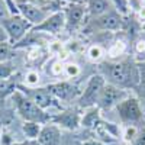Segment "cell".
I'll return each instance as SVG.
<instances>
[{
  "instance_id": "cell-27",
  "label": "cell",
  "mask_w": 145,
  "mask_h": 145,
  "mask_svg": "<svg viewBox=\"0 0 145 145\" xmlns=\"http://www.w3.org/2000/svg\"><path fill=\"white\" fill-rule=\"evenodd\" d=\"M48 50H50V52L52 54V55H59L64 50H65V45L63 44V42H58V41H55V42H50V46H48Z\"/></svg>"
},
{
  "instance_id": "cell-8",
  "label": "cell",
  "mask_w": 145,
  "mask_h": 145,
  "mask_svg": "<svg viewBox=\"0 0 145 145\" xmlns=\"http://www.w3.org/2000/svg\"><path fill=\"white\" fill-rule=\"evenodd\" d=\"M31 31L33 32H41V33H48V35H58L65 31V15L63 10L50 13L42 23L33 26Z\"/></svg>"
},
{
  "instance_id": "cell-14",
  "label": "cell",
  "mask_w": 145,
  "mask_h": 145,
  "mask_svg": "<svg viewBox=\"0 0 145 145\" xmlns=\"http://www.w3.org/2000/svg\"><path fill=\"white\" fill-rule=\"evenodd\" d=\"M110 0H87L89 13L93 18H99L110 10Z\"/></svg>"
},
{
  "instance_id": "cell-24",
  "label": "cell",
  "mask_w": 145,
  "mask_h": 145,
  "mask_svg": "<svg viewBox=\"0 0 145 145\" xmlns=\"http://www.w3.org/2000/svg\"><path fill=\"white\" fill-rule=\"evenodd\" d=\"M64 74L68 77V78H74L80 74V67L78 64L76 63H67L64 64Z\"/></svg>"
},
{
  "instance_id": "cell-5",
  "label": "cell",
  "mask_w": 145,
  "mask_h": 145,
  "mask_svg": "<svg viewBox=\"0 0 145 145\" xmlns=\"http://www.w3.org/2000/svg\"><path fill=\"white\" fill-rule=\"evenodd\" d=\"M128 96L129 94H128L126 90L120 89L118 86H113L110 83H106L100 96H99V99H97V105H99V107L109 110V109H112V107H116L123 99H126Z\"/></svg>"
},
{
  "instance_id": "cell-34",
  "label": "cell",
  "mask_w": 145,
  "mask_h": 145,
  "mask_svg": "<svg viewBox=\"0 0 145 145\" xmlns=\"http://www.w3.org/2000/svg\"><path fill=\"white\" fill-rule=\"evenodd\" d=\"M2 138H3V132H2V129H0V145H2Z\"/></svg>"
},
{
  "instance_id": "cell-3",
  "label": "cell",
  "mask_w": 145,
  "mask_h": 145,
  "mask_svg": "<svg viewBox=\"0 0 145 145\" xmlns=\"http://www.w3.org/2000/svg\"><path fill=\"white\" fill-rule=\"evenodd\" d=\"M13 100L18 113L26 120V122H44L45 120V113L42 109L36 105L32 99L26 97L25 94H22L19 91L13 93Z\"/></svg>"
},
{
  "instance_id": "cell-13",
  "label": "cell",
  "mask_w": 145,
  "mask_h": 145,
  "mask_svg": "<svg viewBox=\"0 0 145 145\" xmlns=\"http://www.w3.org/2000/svg\"><path fill=\"white\" fill-rule=\"evenodd\" d=\"M46 90L50 91L51 94L57 96L58 99H63V100H67L70 99L72 93H74V86H71L70 83H55V84H51V86H48Z\"/></svg>"
},
{
  "instance_id": "cell-4",
  "label": "cell",
  "mask_w": 145,
  "mask_h": 145,
  "mask_svg": "<svg viewBox=\"0 0 145 145\" xmlns=\"http://www.w3.org/2000/svg\"><path fill=\"white\" fill-rule=\"evenodd\" d=\"M118 115L125 125H135L142 119V109L137 97L128 96L116 106Z\"/></svg>"
},
{
  "instance_id": "cell-10",
  "label": "cell",
  "mask_w": 145,
  "mask_h": 145,
  "mask_svg": "<svg viewBox=\"0 0 145 145\" xmlns=\"http://www.w3.org/2000/svg\"><path fill=\"white\" fill-rule=\"evenodd\" d=\"M123 25V20L122 16H120L118 12H110L109 10L107 13L99 16V18H94V26H97L102 31H112L116 32L119 29H122Z\"/></svg>"
},
{
  "instance_id": "cell-22",
  "label": "cell",
  "mask_w": 145,
  "mask_h": 145,
  "mask_svg": "<svg viewBox=\"0 0 145 145\" xmlns=\"http://www.w3.org/2000/svg\"><path fill=\"white\" fill-rule=\"evenodd\" d=\"M39 81H41V76H39L38 71L31 70V71H28L26 74H25V84H26L28 87H35V86H38Z\"/></svg>"
},
{
  "instance_id": "cell-33",
  "label": "cell",
  "mask_w": 145,
  "mask_h": 145,
  "mask_svg": "<svg viewBox=\"0 0 145 145\" xmlns=\"http://www.w3.org/2000/svg\"><path fill=\"white\" fill-rule=\"evenodd\" d=\"M139 9H145V0H139Z\"/></svg>"
},
{
  "instance_id": "cell-11",
  "label": "cell",
  "mask_w": 145,
  "mask_h": 145,
  "mask_svg": "<svg viewBox=\"0 0 145 145\" xmlns=\"http://www.w3.org/2000/svg\"><path fill=\"white\" fill-rule=\"evenodd\" d=\"M61 141V131L57 125H45L41 128L38 142L41 145H58Z\"/></svg>"
},
{
  "instance_id": "cell-2",
  "label": "cell",
  "mask_w": 145,
  "mask_h": 145,
  "mask_svg": "<svg viewBox=\"0 0 145 145\" xmlns=\"http://www.w3.org/2000/svg\"><path fill=\"white\" fill-rule=\"evenodd\" d=\"M0 25L6 31L9 42L13 45H16L19 41H22L26 36V33L33 28L32 23H29L20 15H9L6 19L0 22Z\"/></svg>"
},
{
  "instance_id": "cell-1",
  "label": "cell",
  "mask_w": 145,
  "mask_h": 145,
  "mask_svg": "<svg viewBox=\"0 0 145 145\" xmlns=\"http://www.w3.org/2000/svg\"><path fill=\"white\" fill-rule=\"evenodd\" d=\"M105 72L110 84L118 86L120 89L137 86L139 83L138 65L129 61H116L105 64Z\"/></svg>"
},
{
  "instance_id": "cell-37",
  "label": "cell",
  "mask_w": 145,
  "mask_h": 145,
  "mask_svg": "<svg viewBox=\"0 0 145 145\" xmlns=\"http://www.w3.org/2000/svg\"><path fill=\"white\" fill-rule=\"evenodd\" d=\"M15 2H16V0H15Z\"/></svg>"
},
{
  "instance_id": "cell-26",
  "label": "cell",
  "mask_w": 145,
  "mask_h": 145,
  "mask_svg": "<svg viewBox=\"0 0 145 145\" xmlns=\"http://www.w3.org/2000/svg\"><path fill=\"white\" fill-rule=\"evenodd\" d=\"M13 74V67H12L7 61L0 63V80H6Z\"/></svg>"
},
{
  "instance_id": "cell-16",
  "label": "cell",
  "mask_w": 145,
  "mask_h": 145,
  "mask_svg": "<svg viewBox=\"0 0 145 145\" xmlns=\"http://www.w3.org/2000/svg\"><path fill=\"white\" fill-rule=\"evenodd\" d=\"M126 51V42L122 41V39H116L112 42V45L109 46L107 50V57L112 58V59H116L119 57H122Z\"/></svg>"
},
{
  "instance_id": "cell-29",
  "label": "cell",
  "mask_w": 145,
  "mask_h": 145,
  "mask_svg": "<svg viewBox=\"0 0 145 145\" xmlns=\"http://www.w3.org/2000/svg\"><path fill=\"white\" fill-rule=\"evenodd\" d=\"M135 51H137V54H139V55L145 54V39H144V38L137 39V42H135Z\"/></svg>"
},
{
  "instance_id": "cell-36",
  "label": "cell",
  "mask_w": 145,
  "mask_h": 145,
  "mask_svg": "<svg viewBox=\"0 0 145 145\" xmlns=\"http://www.w3.org/2000/svg\"><path fill=\"white\" fill-rule=\"evenodd\" d=\"M129 5H131V0H129Z\"/></svg>"
},
{
  "instance_id": "cell-30",
  "label": "cell",
  "mask_w": 145,
  "mask_h": 145,
  "mask_svg": "<svg viewBox=\"0 0 145 145\" xmlns=\"http://www.w3.org/2000/svg\"><path fill=\"white\" fill-rule=\"evenodd\" d=\"M138 72H139V81H145V61L138 64Z\"/></svg>"
},
{
  "instance_id": "cell-35",
  "label": "cell",
  "mask_w": 145,
  "mask_h": 145,
  "mask_svg": "<svg viewBox=\"0 0 145 145\" xmlns=\"http://www.w3.org/2000/svg\"><path fill=\"white\" fill-rule=\"evenodd\" d=\"M141 28H142V31L145 32V20H144V23H142V26H141Z\"/></svg>"
},
{
  "instance_id": "cell-25",
  "label": "cell",
  "mask_w": 145,
  "mask_h": 145,
  "mask_svg": "<svg viewBox=\"0 0 145 145\" xmlns=\"http://www.w3.org/2000/svg\"><path fill=\"white\" fill-rule=\"evenodd\" d=\"M50 71H51V74L54 77H59L61 74H64V63L59 61L58 58H55L54 61H52V64H51Z\"/></svg>"
},
{
  "instance_id": "cell-31",
  "label": "cell",
  "mask_w": 145,
  "mask_h": 145,
  "mask_svg": "<svg viewBox=\"0 0 145 145\" xmlns=\"http://www.w3.org/2000/svg\"><path fill=\"white\" fill-rule=\"evenodd\" d=\"M12 145H41L38 141H35V139H26V141H23V142H18V144H12Z\"/></svg>"
},
{
  "instance_id": "cell-32",
  "label": "cell",
  "mask_w": 145,
  "mask_h": 145,
  "mask_svg": "<svg viewBox=\"0 0 145 145\" xmlns=\"http://www.w3.org/2000/svg\"><path fill=\"white\" fill-rule=\"evenodd\" d=\"M83 145H105V144L100 141H96V139H89V141H84Z\"/></svg>"
},
{
  "instance_id": "cell-28",
  "label": "cell",
  "mask_w": 145,
  "mask_h": 145,
  "mask_svg": "<svg viewBox=\"0 0 145 145\" xmlns=\"http://www.w3.org/2000/svg\"><path fill=\"white\" fill-rule=\"evenodd\" d=\"M42 55V51L39 46H31L29 48V52H28V59L33 61V59H38L39 57Z\"/></svg>"
},
{
  "instance_id": "cell-15",
  "label": "cell",
  "mask_w": 145,
  "mask_h": 145,
  "mask_svg": "<svg viewBox=\"0 0 145 145\" xmlns=\"http://www.w3.org/2000/svg\"><path fill=\"white\" fill-rule=\"evenodd\" d=\"M31 96H32V100L38 105L41 109L50 107L51 103H52V97H51L52 94L48 91L46 89H33Z\"/></svg>"
},
{
  "instance_id": "cell-23",
  "label": "cell",
  "mask_w": 145,
  "mask_h": 145,
  "mask_svg": "<svg viewBox=\"0 0 145 145\" xmlns=\"http://www.w3.org/2000/svg\"><path fill=\"white\" fill-rule=\"evenodd\" d=\"M12 51V44L9 41H0V63L7 61Z\"/></svg>"
},
{
  "instance_id": "cell-9",
  "label": "cell",
  "mask_w": 145,
  "mask_h": 145,
  "mask_svg": "<svg viewBox=\"0 0 145 145\" xmlns=\"http://www.w3.org/2000/svg\"><path fill=\"white\" fill-rule=\"evenodd\" d=\"M65 15V29L71 31L76 29L81 25V22L86 15V6L83 3H70L67 10L64 12Z\"/></svg>"
},
{
  "instance_id": "cell-7",
  "label": "cell",
  "mask_w": 145,
  "mask_h": 145,
  "mask_svg": "<svg viewBox=\"0 0 145 145\" xmlns=\"http://www.w3.org/2000/svg\"><path fill=\"white\" fill-rule=\"evenodd\" d=\"M15 6H16L18 13L22 18H25L29 23H32L33 26L42 23L48 16H50L48 12L42 10L41 7H38L36 5H33V3H31L29 0H16Z\"/></svg>"
},
{
  "instance_id": "cell-18",
  "label": "cell",
  "mask_w": 145,
  "mask_h": 145,
  "mask_svg": "<svg viewBox=\"0 0 145 145\" xmlns=\"http://www.w3.org/2000/svg\"><path fill=\"white\" fill-rule=\"evenodd\" d=\"M100 122L99 120V107H93L89 113L84 115V118L81 119V125L87 126V128H94Z\"/></svg>"
},
{
  "instance_id": "cell-6",
  "label": "cell",
  "mask_w": 145,
  "mask_h": 145,
  "mask_svg": "<svg viewBox=\"0 0 145 145\" xmlns=\"http://www.w3.org/2000/svg\"><path fill=\"white\" fill-rule=\"evenodd\" d=\"M105 84H106V78L103 76H100V74L91 76L86 89L83 91V94L78 99L80 106L89 107V106H93L94 103H97V99H99V96H100V93L105 87Z\"/></svg>"
},
{
  "instance_id": "cell-17",
  "label": "cell",
  "mask_w": 145,
  "mask_h": 145,
  "mask_svg": "<svg viewBox=\"0 0 145 145\" xmlns=\"http://www.w3.org/2000/svg\"><path fill=\"white\" fill-rule=\"evenodd\" d=\"M105 55H106V50L99 44L90 45L89 50H87V58L90 59L91 63H100L102 59L105 58Z\"/></svg>"
},
{
  "instance_id": "cell-21",
  "label": "cell",
  "mask_w": 145,
  "mask_h": 145,
  "mask_svg": "<svg viewBox=\"0 0 145 145\" xmlns=\"http://www.w3.org/2000/svg\"><path fill=\"white\" fill-rule=\"evenodd\" d=\"M110 3L113 5V7L120 16H126L129 13V7H131L129 0H110Z\"/></svg>"
},
{
  "instance_id": "cell-12",
  "label": "cell",
  "mask_w": 145,
  "mask_h": 145,
  "mask_svg": "<svg viewBox=\"0 0 145 145\" xmlns=\"http://www.w3.org/2000/svg\"><path fill=\"white\" fill-rule=\"evenodd\" d=\"M57 125L67 128V129H77L80 125V116L76 110H67L64 113H61L58 118H55Z\"/></svg>"
},
{
  "instance_id": "cell-19",
  "label": "cell",
  "mask_w": 145,
  "mask_h": 145,
  "mask_svg": "<svg viewBox=\"0 0 145 145\" xmlns=\"http://www.w3.org/2000/svg\"><path fill=\"white\" fill-rule=\"evenodd\" d=\"M139 132H141V131L138 129L137 125H125V126H123V131H122V138H123V141L128 142V144H134L135 139H137L138 135H139Z\"/></svg>"
},
{
  "instance_id": "cell-20",
  "label": "cell",
  "mask_w": 145,
  "mask_h": 145,
  "mask_svg": "<svg viewBox=\"0 0 145 145\" xmlns=\"http://www.w3.org/2000/svg\"><path fill=\"white\" fill-rule=\"evenodd\" d=\"M23 132L28 137V139H38L41 132V125L38 122H25L23 123Z\"/></svg>"
}]
</instances>
